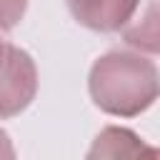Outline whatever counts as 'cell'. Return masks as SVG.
<instances>
[{
  "label": "cell",
  "mask_w": 160,
  "mask_h": 160,
  "mask_svg": "<svg viewBox=\"0 0 160 160\" xmlns=\"http://www.w3.org/2000/svg\"><path fill=\"white\" fill-rule=\"evenodd\" d=\"M155 155V148H148L132 130L128 128H105L98 138H95V145L90 148L88 158H132V155Z\"/></svg>",
  "instance_id": "cell-4"
},
{
  "label": "cell",
  "mask_w": 160,
  "mask_h": 160,
  "mask_svg": "<svg viewBox=\"0 0 160 160\" xmlns=\"http://www.w3.org/2000/svg\"><path fill=\"white\" fill-rule=\"evenodd\" d=\"M88 92L102 112L135 118L158 100V65L132 50H108L90 68Z\"/></svg>",
  "instance_id": "cell-1"
},
{
  "label": "cell",
  "mask_w": 160,
  "mask_h": 160,
  "mask_svg": "<svg viewBox=\"0 0 160 160\" xmlns=\"http://www.w3.org/2000/svg\"><path fill=\"white\" fill-rule=\"evenodd\" d=\"M12 158L15 155V150H12V145H10V138H8V132L5 130H0V158Z\"/></svg>",
  "instance_id": "cell-7"
},
{
  "label": "cell",
  "mask_w": 160,
  "mask_h": 160,
  "mask_svg": "<svg viewBox=\"0 0 160 160\" xmlns=\"http://www.w3.org/2000/svg\"><path fill=\"white\" fill-rule=\"evenodd\" d=\"M70 15L88 30L118 32L140 10L142 0H65Z\"/></svg>",
  "instance_id": "cell-3"
},
{
  "label": "cell",
  "mask_w": 160,
  "mask_h": 160,
  "mask_svg": "<svg viewBox=\"0 0 160 160\" xmlns=\"http://www.w3.org/2000/svg\"><path fill=\"white\" fill-rule=\"evenodd\" d=\"M38 95V68L28 50L12 48V55L0 72V120H10L28 110Z\"/></svg>",
  "instance_id": "cell-2"
},
{
  "label": "cell",
  "mask_w": 160,
  "mask_h": 160,
  "mask_svg": "<svg viewBox=\"0 0 160 160\" xmlns=\"http://www.w3.org/2000/svg\"><path fill=\"white\" fill-rule=\"evenodd\" d=\"M12 42H8V40H2L0 38V72L5 70V65H8V60H10V55H12Z\"/></svg>",
  "instance_id": "cell-6"
},
{
  "label": "cell",
  "mask_w": 160,
  "mask_h": 160,
  "mask_svg": "<svg viewBox=\"0 0 160 160\" xmlns=\"http://www.w3.org/2000/svg\"><path fill=\"white\" fill-rule=\"evenodd\" d=\"M28 10V0H0V32H10Z\"/></svg>",
  "instance_id": "cell-5"
}]
</instances>
